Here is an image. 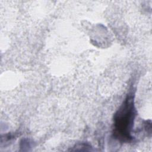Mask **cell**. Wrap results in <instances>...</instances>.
<instances>
[{"label":"cell","instance_id":"1","mask_svg":"<svg viewBox=\"0 0 152 152\" xmlns=\"http://www.w3.org/2000/svg\"><path fill=\"white\" fill-rule=\"evenodd\" d=\"M135 115L134 96L129 94L114 116V132L116 138L123 141L132 139L131 132Z\"/></svg>","mask_w":152,"mask_h":152}]
</instances>
